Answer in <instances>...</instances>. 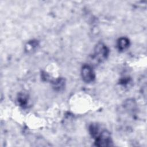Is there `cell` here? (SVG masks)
<instances>
[{
  "instance_id": "obj_1",
  "label": "cell",
  "mask_w": 147,
  "mask_h": 147,
  "mask_svg": "<svg viewBox=\"0 0 147 147\" xmlns=\"http://www.w3.org/2000/svg\"><path fill=\"white\" fill-rule=\"evenodd\" d=\"M109 50L103 43H98L94 48L93 54L94 59L98 62L100 63L106 60L109 55Z\"/></svg>"
},
{
  "instance_id": "obj_2",
  "label": "cell",
  "mask_w": 147,
  "mask_h": 147,
  "mask_svg": "<svg viewBox=\"0 0 147 147\" xmlns=\"http://www.w3.org/2000/svg\"><path fill=\"white\" fill-rule=\"evenodd\" d=\"M95 138V145L97 146H109L112 145L110 133L106 130L99 132Z\"/></svg>"
},
{
  "instance_id": "obj_3",
  "label": "cell",
  "mask_w": 147,
  "mask_h": 147,
  "mask_svg": "<svg viewBox=\"0 0 147 147\" xmlns=\"http://www.w3.org/2000/svg\"><path fill=\"white\" fill-rule=\"evenodd\" d=\"M81 75L83 80L86 83H90L95 78V72L92 68L89 65H84L81 70Z\"/></svg>"
},
{
  "instance_id": "obj_4",
  "label": "cell",
  "mask_w": 147,
  "mask_h": 147,
  "mask_svg": "<svg viewBox=\"0 0 147 147\" xmlns=\"http://www.w3.org/2000/svg\"><path fill=\"white\" fill-rule=\"evenodd\" d=\"M130 45L129 40L125 37L119 38L117 42V47L119 51H123L127 49Z\"/></svg>"
},
{
  "instance_id": "obj_5",
  "label": "cell",
  "mask_w": 147,
  "mask_h": 147,
  "mask_svg": "<svg viewBox=\"0 0 147 147\" xmlns=\"http://www.w3.org/2000/svg\"><path fill=\"white\" fill-rule=\"evenodd\" d=\"M53 88L56 91H60L63 90L65 86V80L63 78L57 79L52 82Z\"/></svg>"
},
{
  "instance_id": "obj_6",
  "label": "cell",
  "mask_w": 147,
  "mask_h": 147,
  "mask_svg": "<svg viewBox=\"0 0 147 147\" xmlns=\"http://www.w3.org/2000/svg\"><path fill=\"white\" fill-rule=\"evenodd\" d=\"M18 104L22 107H26L28 105V97L25 94H20L17 99Z\"/></svg>"
},
{
  "instance_id": "obj_7",
  "label": "cell",
  "mask_w": 147,
  "mask_h": 147,
  "mask_svg": "<svg viewBox=\"0 0 147 147\" xmlns=\"http://www.w3.org/2000/svg\"><path fill=\"white\" fill-rule=\"evenodd\" d=\"M38 45V44L37 41L32 40L27 43V44L25 46V49L27 52H32L33 51H34Z\"/></svg>"
}]
</instances>
